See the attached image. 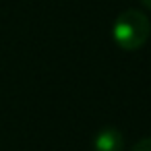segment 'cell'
I'll use <instances>...</instances> for the list:
<instances>
[{"label": "cell", "instance_id": "1", "mask_svg": "<svg viewBox=\"0 0 151 151\" xmlns=\"http://www.w3.org/2000/svg\"><path fill=\"white\" fill-rule=\"evenodd\" d=\"M151 35V23L145 13L137 9H126L120 13L112 25V37L114 44L124 52H134L145 46V42Z\"/></svg>", "mask_w": 151, "mask_h": 151}, {"label": "cell", "instance_id": "2", "mask_svg": "<svg viewBox=\"0 0 151 151\" xmlns=\"http://www.w3.org/2000/svg\"><path fill=\"white\" fill-rule=\"evenodd\" d=\"M122 132L116 128H101L93 139V151H122Z\"/></svg>", "mask_w": 151, "mask_h": 151}, {"label": "cell", "instance_id": "3", "mask_svg": "<svg viewBox=\"0 0 151 151\" xmlns=\"http://www.w3.org/2000/svg\"><path fill=\"white\" fill-rule=\"evenodd\" d=\"M130 151H151V137H145V139H141Z\"/></svg>", "mask_w": 151, "mask_h": 151}, {"label": "cell", "instance_id": "4", "mask_svg": "<svg viewBox=\"0 0 151 151\" xmlns=\"http://www.w3.org/2000/svg\"><path fill=\"white\" fill-rule=\"evenodd\" d=\"M141 4L147 6V9H151V0H141Z\"/></svg>", "mask_w": 151, "mask_h": 151}]
</instances>
